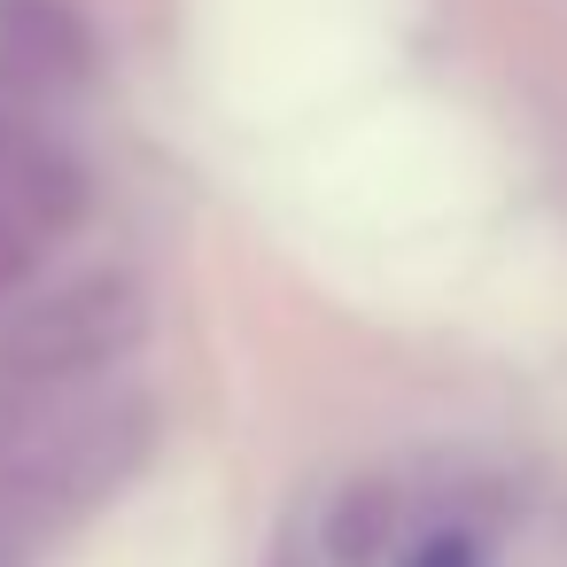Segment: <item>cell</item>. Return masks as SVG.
Segmentation results:
<instances>
[{"label": "cell", "mask_w": 567, "mask_h": 567, "mask_svg": "<svg viewBox=\"0 0 567 567\" xmlns=\"http://www.w3.org/2000/svg\"><path fill=\"white\" fill-rule=\"evenodd\" d=\"M0 71L17 86H79L94 79V32L71 0H0Z\"/></svg>", "instance_id": "cell-3"}, {"label": "cell", "mask_w": 567, "mask_h": 567, "mask_svg": "<svg viewBox=\"0 0 567 567\" xmlns=\"http://www.w3.org/2000/svg\"><path fill=\"white\" fill-rule=\"evenodd\" d=\"M148 334V296L133 272H86L40 303H24L0 327V381L9 389H55L79 373L117 365Z\"/></svg>", "instance_id": "cell-1"}, {"label": "cell", "mask_w": 567, "mask_h": 567, "mask_svg": "<svg viewBox=\"0 0 567 567\" xmlns=\"http://www.w3.org/2000/svg\"><path fill=\"white\" fill-rule=\"evenodd\" d=\"M404 567H482V551H474L466 536H427V544H420Z\"/></svg>", "instance_id": "cell-5"}, {"label": "cell", "mask_w": 567, "mask_h": 567, "mask_svg": "<svg viewBox=\"0 0 567 567\" xmlns=\"http://www.w3.org/2000/svg\"><path fill=\"white\" fill-rule=\"evenodd\" d=\"M381 536H389V497L365 482V489H350V497L334 505V551H342V559H373Z\"/></svg>", "instance_id": "cell-4"}, {"label": "cell", "mask_w": 567, "mask_h": 567, "mask_svg": "<svg viewBox=\"0 0 567 567\" xmlns=\"http://www.w3.org/2000/svg\"><path fill=\"white\" fill-rule=\"evenodd\" d=\"M86 218V172L55 141L0 133V296H17L40 257Z\"/></svg>", "instance_id": "cell-2"}]
</instances>
